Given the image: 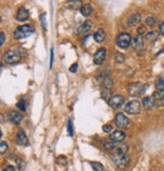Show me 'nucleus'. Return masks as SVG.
I'll use <instances>...</instances> for the list:
<instances>
[{"mask_svg":"<svg viewBox=\"0 0 164 171\" xmlns=\"http://www.w3.org/2000/svg\"><path fill=\"white\" fill-rule=\"evenodd\" d=\"M92 29V23L91 22H85L80 26L77 30H76V34H86Z\"/></svg>","mask_w":164,"mask_h":171,"instance_id":"nucleus-15","label":"nucleus"},{"mask_svg":"<svg viewBox=\"0 0 164 171\" xmlns=\"http://www.w3.org/2000/svg\"><path fill=\"white\" fill-rule=\"evenodd\" d=\"M93 39L96 43H102L106 39V31L102 29H99L98 30H96V33L93 34Z\"/></svg>","mask_w":164,"mask_h":171,"instance_id":"nucleus-20","label":"nucleus"},{"mask_svg":"<svg viewBox=\"0 0 164 171\" xmlns=\"http://www.w3.org/2000/svg\"><path fill=\"white\" fill-rule=\"evenodd\" d=\"M17 109H19L22 111H26V101H24V99H22L19 100L18 102H17L16 104Z\"/></svg>","mask_w":164,"mask_h":171,"instance_id":"nucleus-28","label":"nucleus"},{"mask_svg":"<svg viewBox=\"0 0 164 171\" xmlns=\"http://www.w3.org/2000/svg\"><path fill=\"white\" fill-rule=\"evenodd\" d=\"M157 38H158V33L155 30H151L150 33H148L146 34V39H147L148 42H153L155 41Z\"/></svg>","mask_w":164,"mask_h":171,"instance_id":"nucleus-23","label":"nucleus"},{"mask_svg":"<svg viewBox=\"0 0 164 171\" xmlns=\"http://www.w3.org/2000/svg\"><path fill=\"white\" fill-rule=\"evenodd\" d=\"M145 33H146V29H145L144 26H141L140 29L138 30V34H139V36H141V37H142Z\"/></svg>","mask_w":164,"mask_h":171,"instance_id":"nucleus-38","label":"nucleus"},{"mask_svg":"<svg viewBox=\"0 0 164 171\" xmlns=\"http://www.w3.org/2000/svg\"><path fill=\"white\" fill-rule=\"evenodd\" d=\"M7 117L10 120V121L15 125H19L23 120V117L22 116V113H18V111H9L7 113Z\"/></svg>","mask_w":164,"mask_h":171,"instance_id":"nucleus-10","label":"nucleus"},{"mask_svg":"<svg viewBox=\"0 0 164 171\" xmlns=\"http://www.w3.org/2000/svg\"><path fill=\"white\" fill-rule=\"evenodd\" d=\"M90 165L94 171H103L104 169L103 165L100 162H90Z\"/></svg>","mask_w":164,"mask_h":171,"instance_id":"nucleus-24","label":"nucleus"},{"mask_svg":"<svg viewBox=\"0 0 164 171\" xmlns=\"http://www.w3.org/2000/svg\"><path fill=\"white\" fill-rule=\"evenodd\" d=\"M53 60H54V50H51V61H50V68L53 67Z\"/></svg>","mask_w":164,"mask_h":171,"instance_id":"nucleus-39","label":"nucleus"},{"mask_svg":"<svg viewBox=\"0 0 164 171\" xmlns=\"http://www.w3.org/2000/svg\"><path fill=\"white\" fill-rule=\"evenodd\" d=\"M92 11H93V8L90 4H84L80 8V12H81V14L83 16H89L92 13Z\"/></svg>","mask_w":164,"mask_h":171,"instance_id":"nucleus-21","label":"nucleus"},{"mask_svg":"<svg viewBox=\"0 0 164 171\" xmlns=\"http://www.w3.org/2000/svg\"><path fill=\"white\" fill-rule=\"evenodd\" d=\"M114 121H116V124L118 128H125V127H128L129 124H130V121H129V118L125 116L124 113H118L116 114V117H114Z\"/></svg>","mask_w":164,"mask_h":171,"instance_id":"nucleus-9","label":"nucleus"},{"mask_svg":"<svg viewBox=\"0 0 164 171\" xmlns=\"http://www.w3.org/2000/svg\"><path fill=\"white\" fill-rule=\"evenodd\" d=\"M129 150V146L127 144H118L113 149L114 154H126Z\"/></svg>","mask_w":164,"mask_h":171,"instance_id":"nucleus-19","label":"nucleus"},{"mask_svg":"<svg viewBox=\"0 0 164 171\" xmlns=\"http://www.w3.org/2000/svg\"><path fill=\"white\" fill-rule=\"evenodd\" d=\"M7 149H8L7 143L5 141H1V143H0V153H1V154H4V153L7 151Z\"/></svg>","mask_w":164,"mask_h":171,"instance_id":"nucleus-26","label":"nucleus"},{"mask_svg":"<svg viewBox=\"0 0 164 171\" xmlns=\"http://www.w3.org/2000/svg\"><path fill=\"white\" fill-rule=\"evenodd\" d=\"M118 144V143L117 142H114V141H107V142H104L103 143V146H104V148H106V149H109V150H113L116 146Z\"/></svg>","mask_w":164,"mask_h":171,"instance_id":"nucleus-25","label":"nucleus"},{"mask_svg":"<svg viewBox=\"0 0 164 171\" xmlns=\"http://www.w3.org/2000/svg\"><path fill=\"white\" fill-rule=\"evenodd\" d=\"M41 22H42V24H43V27L45 30L47 29V20H46V13H43V14L41 15L40 17Z\"/></svg>","mask_w":164,"mask_h":171,"instance_id":"nucleus-32","label":"nucleus"},{"mask_svg":"<svg viewBox=\"0 0 164 171\" xmlns=\"http://www.w3.org/2000/svg\"><path fill=\"white\" fill-rule=\"evenodd\" d=\"M125 102V97L121 94H114L110 98L109 104L113 109H120Z\"/></svg>","mask_w":164,"mask_h":171,"instance_id":"nucleus-7","label":"nucleus"},{"mask_svg":"<svg viewBox=\"0 0 164 171\" xmlns=\"http://www.w3.org/2000/svg\"><path fill=\"white\" fill-rule=\"evenodd\" d=\"M145 22H146V26H149V27H151V29H153V27L156 26L157 20H156L155 17H153V16H148L147 18H146V20H145Z\"/></svg>","mask_w":164,"mask_h":171,"instance_id":"nucleus-22","label":"nucleus"},{"mask_svg":"<svg viewBox=\"0 0 164 171\" xmlns=\"http://www.w3.org/2000/svg\"><path fill=\"white\" fill-rule=\"evenodd\" d=\"M113 129H114L113 125H111L110 124H106L102 127V130L104 133H110L111 131H113Z\"/></svg>","mask_w":164,"mask_h":171,"instance_id":"nucleus-31","label":"nucleus"},{"mask_svg":"<svg viewBox=\"0 0 164 171\" xmlns=\"http://www.w3.org/2000/svg\"><path fill=\"white\" fill-rule=\"evenodd\" d=\"M34 27L30 24H23V26H18L14 31V38L16 40L26 39L34 34Z\"/></svg>","mask_w":164,"mask_h":171,"instance_id":"nucleus-1","label":"nucleus"},{"mask_svg":"<svg viewBox=\"0 0 164 171\" xmlns=\"http://www.w3.org/2000/svg\"><path fill=\"white\" fill-rule=\"evenodd\" d=\"M110 94V89H106V90H103V91L102 92V97H103L104 99H106V97L109 96Z\"/></svg>","mask_w":164,"mask_h":171,"instance_id":"nucleus-34","label":"nucleus"},{"mask_svg":"<svg viewBox=\"0 0 164 171\" xmlns=\"http://www.w3.org/2000/svg\"><path fill=\"white\" fill-rule=\"evenodd\" d=\"M125 111L130 114H138L141 111V103L138 100H132L125 106Z\"/></svg>","mask_w":164,"mask_h":171,"instance_id":"nucleus-5","label":"nucleus"},{"mask_svg":"<svg viewBox=\"0 0 164 171\" xmlns=\"http://www.w3.org/2000/svg\"><path fill=\"white\" fill-rule=\"evenodd\" d=\"M132 46H133L135 50H137V51H139L140 49H143V47H144L143 38L141 36H137L136 38H134L133 41H132Z\"/></svg>","mask_w":164,"mask_h":171,"instance_id":"nucleus-18","label":"nucleus"},{"mask_svg":"<svg viewBox=\"0 0 164 171\" xmlns=\"http://www.w3.org/2000/svg\"><path fill=\"white\" fill-rule=\"evenodd\" d=\"M68 134L70 137H73V135H74V133H73V124H72V120L68 121Z\"/></svg>","mask_w":164,"mask_h":171,"instance_id":"nucleus-29","label":"nucleus"},{"mask_svg":"<svg viewBox=\"0 0 164 171\" xmlns=\"http://www.w3.org/2000/svg\"><path fill=\"white\" fill-rule=\"evenodd\" d=\"M3 171H16L15 170V167L14 166H12V165H7L4 168V170Z\"/></svg>","mask_w":164,"mask_h":171,"instance_id":"nucleus-37","label":"nucleus"},{"mask_svg":"<svg viewBox=\"0 0 164 171\" xmlns=\"http://www.w3.org/2000/svg\"><path fill=\"white\" fill-rule=\"evenodd\" d=\"M16 19L18 22H26V20L29 19V11H27V9L24 6H22V7H19V9L17 10Z\"/></svg>","mask_w":164,"mask_h":171,"instance_id":"nucleus-11","label":"nucleus"},{"mask_svg":"<svg viewBox=\"0 0 164 171\" xmlns=\"http://www.w3.org/2000/svg\"><path fill=\"white\" fill-rule=\"evenodd\" d=\"M16 144L19 146H27L29 145V140L27 136L23 131H19L16 135Z\"/></svg>","mask_w":164,"mask_h":171,"instance_id":"nucleus-12","label":"nucleus"},{"mask_svg":"<svg viewBox=\"0 0 164 171\" xmlns=\"http://www.w3.org/2000/svg\"><path fill=\"white\" fill-rule=\"evenodd\" d=\"M106 50L104 48L99 49L95 52V54L93 56V61L96 65H102L106 60Z\"/></svg>","mask_w":164,"mask_h":171,"instance_id":"nucleus-8","label":"nucleus"},{"mask_svg":"<svg viewBox=\"0 0 164 171\" xmlns=\"http://www.w3.org/2000/svg\"><path fill=\"white\" fill-rule=\"evenodd\" d=\"M141 22V15L140 13H133V14H131L130 17H129V24H130V26L134 27V26H137L139 23Z\"/></svg>","mask_w":164,"mask_h":171,"instance_id":"nucleus-17","label":"nucleus"},{"mask_svg":"<svg viewBox=\"0 0 164 171\" xmlns=\"http://www.w3.org/2000/svg\"><path fill=\"white\" fill-rule=\"evenodd\" d=\"M110 139L111 141H114V142L120 143V142L124 141L126 139V134L123 131H116V132H114L113 134L110 135Z\"/></svg>","mask_w":164,"mask_h":171,"instance_id":"nucleus-14","label":"nucleus"},{"mask_svg":"<svg viewBox=\"0 0 164 171\" xmlns=\"http://www.w3.org/2000/svg\"><path fill=\"white\" fill-rule=\"evenodd\" d=\"M125 58H124V55L122 53H117L116 56H114V61H116V63H118V64H122V63L124 62Z\"/></svg>","mask_w":164,"mask_h":171,"instance_id":"nucleus-27","label":"nucleus"},{"mask_svg":"<svg viewBox=\"0 0 164 171\" xmlns=\"http://www.w3.org/2000/svg\"><path fill=\"white\" fill-rule=\"evenodd\" d=\"M77 69H78V64H77V63H74V64H73L71 67H70V69H69V70H70L72 73H75L76 71H77Z\"/></svg>","mask_w":164,"mask_h":171,"instance_id":"nucleus-35","label":"nucleus"},{"mask_svg":"<svg viewBox=\"0 0 164 171\" xmlns=\"http://www.w3.org/2000/svg\"><path fill=\"white\" fill-rule=\"evenodd\" d=\"M159 29H160V33L164 36V22H161L159 24Z\"/></svg>","mask_w":164,"mask_h":171,"instance_id":"nucleus-40","label":"nucleus"},{"mask_svg":"<svg viewBox=\"0 0 164 171\" xmlns=\"http://www.w3.org/2000/svg\"><path fill=\"white\" fill-rule=\"evenodd\" d=\"M156 92L159 95L160 98L164 99V79L163 78H159L157 79L156 81Z\"/></svg>","mask_w":164,"mask_h":171,"instance_id":"nucleus-13","label":"nucleus"},{"mask_svg":"<svg viewBox=\"0 0 164 171\" xmlns=\"http://www.w3.org/2000/svg\"><path fill=\"white\" fill-rule=\"evenodd\" d=\"M146 89H147V85H143L140 82H135L130 84L129 92H130L131 96H139L142 93H144Z\"/></svg>","mask_w":164,"mask_h":171,"instance_id":"nucleus-4","label":"nucleus"},{"mask_svg":"<svg viewBox=\"0 0 164 171\" xmlns=\"http://www.w3.org/2000/svg\"><path fill=\"white\" fill-rule=\"evenodd\" d=\"M155 102V96L154 95H150V96H146L143 99V105H144L145 109H151L153 105H154Z\"/></svg>","mask_w":164,"mask_h":171,"instance_id":"nucleus-16","label":"nucleus"},{"mask_svg":"<svg viewBox=\"0 0 164 171\" xmlns=\"http://www.w3.org/2000/svg\"><path fill=\"white\" fill-rule=\"evenodd\" d=\"M110 157L113 159L114 163L121 169H124L128 165L129 160H130L129 156H127L126 154H113Z\"/></svg>","mask_w":164,"mask_h":171,"instance_id":"nucleus-3","label":"nucleus"},{"mask_svg":"<svg viewBox=\"0 0 164 171\" xmlns=\"http://www.w3.org/2000/svg\"><path fill=\"white\" fill-rule=\"evenodd\" d=\"M103 85L106 87V89H110V87L113 86V82L110 78H106L103 81Z\"/></svg>","mask_w":164,"mask_h":171,"instance_id":"nucleus-30","label":"nucleus"},{"mask_svg":"<svg viewBox=\"0 0 164 171\" xmlns=\"http://www.w3.org/2000/svg\"><path fill=\"white\" fill-rule=\"evenodd\" d=\"M58 161L60 162L62 165H66V164H67V158H66L65 156H59Z\"/></svg>","mask_w":164,"mask_h":171,"instance_id":"nucleus-33","label":"nucleus"},{"mask_svg":"<svg viewBox=\"0 0 164 171\" xmlns=\"http://www.w3.org/2000/svg\"><path fill=\"white\" fill-rule=\"evenodd\" d=\"M0 39H1V41H0V46H3V44H4V41H5V34L3 33V31H1V33H0Z\"/></svg>","mask_w":164,"mask_h":171,"instance_id":"nucleus-36","label":"nucleus"},{"mask_svg":"<svg viewBox=\"0 0 164 171\" xmlns=\"http://www.w3.org/2000/svg\"><path fill=\"white\" fill-rule=\"evenodd\" d=\"M132 43V38L129 34H120L117 38V45L122 49H126L128 48Z\"/></svg>","mask_w":164,"mask_h":171,"instance_id":"nucleus-6","label":"nucleus"},{"mask_svg":"<svg viewBox=\"0 0 164 171\" xmlns=\"http://www.w3.org/2000/svg\"><path fill=\"white\" fill-rule=\"evenodd\" d=\"M22 58V54L19 53L18 50H15V49H11V50H8L7 52H5L4 55H3V59L6 63H9V64H13V63H16L20 60Z\"/></svg>","mask_w":164,"mask_h":171,"instance_id":"nucleus-2","label":"nucleus"}]
</instances>
